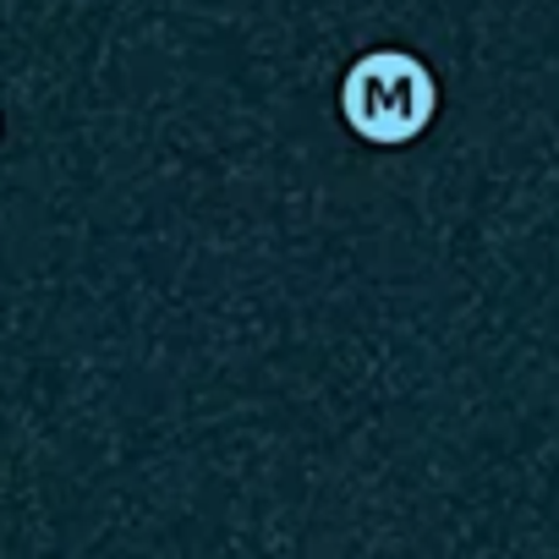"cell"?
I'll use <instances>...</instances> for the list:
<instances>
[{"instance_id": "cell-1", "label": "cell", "mask_w": 559, "mask_h": 559, "mask_svg": "<svg viewBox=\"0 0 559 559\" xmlns=\"http://www.w3.org/2000/svg\"><path fill=\"white\" fill-rule=\"evenodd\" d=\"M341 116L373 148H401L439 116V78L406 50H368L341 78Z\"/></svg>"}]
</instances>
